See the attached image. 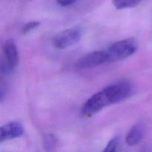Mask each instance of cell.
<instances>
[{
	"mask_svg": "<svg viewBox=\"0 0 152 152\" xmlns=\"http://www.w3.org/2000/svg\"><path fill=\"white\" fill-rule=\"evenodd\" d=\"M132 86L127 82H120L104 88L92 95L83 105L81 114L91 117L104 108L127 99L132 93Z\"/></svg>",
	"mask_w": 152,
	"mask_h": 152,
	"instance_id": "6da1fadb",
	"label": "cell"
},
{
	"mask_svg": "<svg viewBox=\"0 0 152 152\" xmlns=\"http://www.w3.org/2000/svg\"><path fill=\"white\" fill-rule=\"evenodd\" d=\"M137 43L133 39H126L116 42L105 50L108 62H117L132 56L137 50Z\"/></svg>",
	"mask_w": 152,
	"mask_h": 152,
	"instance_id": "7a4b0ae2",
	"label": "cell"
},
{
	"mask_svg": "<svg viewBox=\"0 0 152 152\" xmlns=\"http://www.w3.org/2000/svg\"><path fill=\"white\" fill-rule=\"evenodd\" d=\"M19 62V53L13 39H7L2 46V59L1 71L4 74H9L16 68Z\"/></svg>",
	"mask_w": 152,
	"mask_h": 152,
	"instance_id": "3957f363",
	"label": "cell"
},
{
	"mask_svg": "<svg viewBox=\"0 0 152 152\" xmlns=\"http://www.w3.org/2000/svg\"><path fill=\"white\" fill-rule=\"evenodd\" d=\"M81 37L80 29L77 28H69L56 34L52 40V44L56 49H65L77 44Z\"/></svg>",
	"mask_w": 152,
	"mask_h": 152,
	"instance_id": "277c9868",
	"label": "cell"
},
{
	"mask_svg": "<svg viewBox=\"0 0 152 152\" xmlns=\"http://www.w3.org/2000/svg\"><path fill=\"white\" fill-rule=\"evenodd\" d=\"M108 63V56L105 50H96L82 56L75 64L78 69H88L98 65Z\"/></svg>",
	"mask_w": 152,
	"mask_h": 152,
	"instance_id": "5b68a950",
	"label": "cell"
},
{
	"mask_svg": "<svg viewBox=\"0 0 152 152\" xmlns=\"http://www.w3.org/2000/svg\"><path fill=\"white\" fill-rule=\"evenodd\" d=\"M24 133V128L20 123L12 121L2 126L0 129V141H4L18 138Z\"/></svg>",
	"mask_w": 152,
	"mask_h": 152,
	"instance_id": "8992f818",
	"label": "cell"
},
{
	"mask_svg": "<svg viewBox=\"0 0 152 152\" xmlns=\"http://www.w3.org/2000/svg\"><path fill=\"white\" fill-rule=\"evenodd\" d=\"M145 129L142 123H137L129 130L126 138V144L129 146H134L140 142L144 135Z\"/></svg>",
	"mask_w": 152,
	"mask_h": 152,
	"instance_id": "52a82bcc",
	"label": "cell"
},
{
	"mask_svg": "<svg viewBox=\"0 0 152 152\" xmlns=\"http://www.w3.org/2000/svg\"><path fill=\"white\" fill-rule=\"evenodd\" d=\"M141 0H112L114 7L119 10L132 8L140 4Z\"/></svg>",
	"mask_w": 152,
	"mask_h": 152,
	"instance_id": "ba28073f",
	"label": "cell"
},
{
	"mask_svg": "<svg viewBox=\"0 0 152 152\" xmlns=\"http://www.w3.org/2000/svg\"><path fill=\"white\" fill-rule=\"evenodd\" d=\"M45 148L47 151L52 152L55 149L56 145V140L53 135H48L44 140Z\"/></svg>",
	"mask_w": 152,
	"mask_h": 152,
	"instance_id": "9c48e42d",
	"label": "cell"
},
{
	"mask_svg": "<svg viewBox=\"0 0 152 152\" xmlns=\"http://www.w3.org/2000/svg\"><path fill=\"white\" fill-rule=\"evenodd\" d=\"M40 25L39 22H37V21H31V22H27L22 28V34H27L29 32H31V31H33L34 29H36L37 28H38Z\"/></svg>",
	"mask_w": 152,
	"mask_h": 152,
	"instance_id": "30bf717a",
	"label": "cell"
},
{
	"mask_svg": "<svg viewBox=\"0 0 152 152\" xmlns=\"http://www.w3.org/2000/svg\"><path fill=\"white\" fill-rule=\"evenodd\" d=\"M118 147V140L117 138H113L108 142L102 152H117Z\"/></svg>",
	"mask_w": 152,
	"mask_h": 152,
	"instance_id": "8fae6325",
	"label": "cell"
},
{
	"mask_svg": "<svg viewBox=\"0 0 152 152\" xmlns=\"http://www.w3.org/2000/svg\"><path fill=\"white\" fill-rule=\"evenodd\" d=\"M56 2L62 6H68L71 4H74L76 1H79V0H56Z\"/></svg>",
	"mask_w": 152,
	"mask_h": 152,
	"instance_id": "7c38bea8",
	"label": "cell"
}]
</instances>
